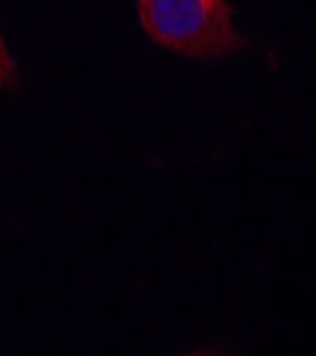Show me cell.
<instances>
[{
    "label": "cell",
    "instance_id": "6da1fadb",
    "mask_svg": "<svg viewBox=\"0 0 316 356\" xmlns=\"http://www.w3.org/2000/svg\"><path fill=\"white\" fill-rule=\"evenodd\" d=\"M142 32L168 53L203 64H222L250 53L229 0H136Z\"/></svg>",
    "mask_w": 316,
    "mask_h": 356
},
{
    "label": "cell",
    "instance_id": "7a4b0ae2",
    "mask_svg": "<svg viewBox=\"0 0 316 356\" xmlns=\"http://www.w3.org/2000/svg\"><path fill=\"white\" fill-rule=\"evenodd\" d=\"M24 78H22L18 62L11 54L8 44L0 32V92L15 94V92L24 90Z\"/></svg>",
    "mask_w": 316,
    "mask_h": 356
}]
</instances>
